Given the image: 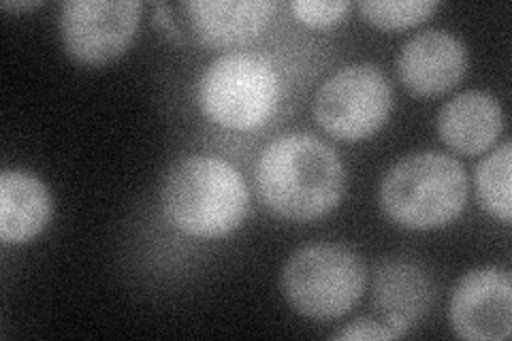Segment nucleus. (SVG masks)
I'll list each match as a JSON object with an SVG mask.
<instances>
[{
    "label": "nucleus",
    "mask_w": 512,
    "mask_h": 341,
    "mask_svg": "<svg viewBox=\"0 0 512 341\" xmlns=\"http://www.w3.org/2000/svg\"><path fill=\"white\" fill-rule=\"evenodd\" d=\"M254 180L261 201L293 222L327 216L346 192L344 162L310 133H291L269 143L256 162Z\"/></svg>",
    "instance_id": "obj_1"
},
{
    "label": "nucleus",
    "mask_w": 512,
    "mask_h": 341,
    "mask_svg": "<svg viewBox=\"0 0 512 341\" xmlns=\"http://www.w3.org/2000/svg\"><path fill=\"white\" fill-rule=\"evenodd\" d=\"M250 194L227 160L188 156L175 162L163 184V209L175 229L190 237H222L244 222Z\"/></svg>",
    "instance_id": "obj_2"
},
{
    "label": "nucleus",
    "mask_w": 512,
    "mask_h": 341,
    "mask_svg": "<svg viewBox=\"0 0 512 341\" xmlns=\"http://www.w3.org/2000/svg\"><path fill=\"white\" fill-rule=\"evenodd\" d=\"M468 201V175L459 160L442 152L402 158L384 175L380 207L404 229L429 231L451 224Z\"/></svg>",
    "instance_id": "obj_3"
},
{
    "label": "nucleus",
    "mask_w": 512,
    "mask_h": 341,
    "mask_svg": "<svg viewBox=\"0 0 512 341\" xmlns=\"http://www.w3.org/2000/svg\"><path fill=\"white\" fill-rule=\"evenodd\" d=\"M361 256L342 243H312L288 258L280 288L286 303L310 320H335L350 312L365 290Z\"/></svg>",
    "instance_id": "obj_4"
},
{
    "label": "nucleus",
    "mask_w": 512,
    "mask_h": 341,
    "mask_svg": "<svg viewBox=\"0 0 512 341\" xmlns=\"http://www.w3.org/2000/svg\"><path fill=\"white\" fill-rule=\"evenodd\" d=\"M199 105L218 126L252 131L278 107L280 79L269 60L254 54L216 58L199 79Z\"/></svg>",
    "instance_id": "obj_5"
},
{
    "label": "nucleus",
    "mask_w": 512,
    "mask_h": 341,
    "mask_svg": "<svg viewBox=\"0 0 512 341\" xmlns=\"http://www.w3.org/2000/svg\"><path fill=\"white\" fill-rule=\"evenodd\" d=\"M393 90L387 75L372 62H357L333 73L314 96V118L340 141L372 137L387 122Z\"/></svg>",
    "instance_id": "obj_6"
},
{
    "label": "nucleus",
    "mask_w": 512,
    "mask_h": 341,
    "mask_svg": "<svg viewBox=\"0 0 512 341\" xmlns=\"http://www.w3.org/2000/svg\"><path fill=\"white\" fill-rule=\"evenodd\" d=\"M143 5L139 0H69L60 11L64 50L82 64H105L133 43Z\"/></svg>",
    "instance_id": "obj_7"
},
{
    "label": "nucleus",
    "mask_w": 512,
    "mask_h": 341,
    "mask_svg": "<svg viewBox=\"0 0 512 341\" xmlns=\"http://www.w3.org/2000/svg\"><path fill=\"white\" fill-rule=\"evenodd\" d=\"M512 282L498 267L468 271L451 297V324L457 337L502 341L510 337Z\"/></svg>",
    "instance_id": "obj_8"
},
{
    "label": "nucleus",
    "mask_w": 512,
    "mask_h": 341,
    "mask_svg": "<svg viewBox=\"0 0 512 341\" xmlns=\"http://www.w3.org/2000/svg\"><path fill=\"white\" fill-rule=\"evenodd\" d=\"M397 69L416 96H438L453 90L466 75L468 50L453 32L425 30L402 47Z\"/></svg>",
    "instance_id": "obj_9"
},
{
    "label": "nucleus",
    "mask_w": 512,
    "mask_h": 341,
    "mask_svg": "<svg viewBox=\"0 0 512 341\" xmlns=\"http://www.w3.org/2000/svg\"><path fill=\"white\" fill-rule=\"evenodd\" d=\"M192 37L207 47H233L256 39L267 28L276 3L269 0H197L182 3Z\"/></svg>",
    "instance_id": "obj_10"
},
{
    "label": "nucleus",
    "mask_w": 512,
    "mask_h": 341,
    "mask_svg": "<svg viewBox=\"0 0 512 341\" xmlns=\"http://www.w3.org/2000/svg\"><path fill=\"white\" fill-rule=\"evenodd\" d=\"M504 128V113L487 92H461L438 113V133L448 148L476 156L487 152L498 141Z\"/></svg>",
    "instance_id": "obj_11"
},
{
    "label": "nucleus",
    "mask_w": 512,
    "mask_h": 341,
    "mask_svg": "<svg viewBox=\"0 0 512 341\" xmlns=\"http://www.w3.org/2000/svg\"><path fill=\"white\" fill-rule=\"evenodd\" d=\"M431 282L425 271L408 261H384L376 269L374 305L380 318L399 333L419 322L431 305Z\"/></svg>",
    "instance_id": "obj_12"
},
{
    "label": "nucleus",
    "mask_w": 512,
    "mask_h": 341,
    "mask_svg": "<svg viewBox=\"0 0 512 341\" xmlns=\"http://www.w3.org/2000/svg\"><path fill=\"white\" fill-rule=\"evenodd\" d=\"M52 216V197L45 184L26 171L0 175V239L18 246L35 239Z\"/></svg>",
    "instance_id": "obj_13"
},
{
    "label": "nucleus",
    "mask_w": 512,
    "mask_h": 341,
    "mask_svg": "<svg viewBox=\"0 0 512 341\" xmlns=\"http://www.w3.org/2000/svg\"><path fill=\"white\" fill-rule=\"evenodd\" d=\"M510 143H502L498 150L491 152L476 169V190L480 205L493 218H500L504 224L510 222Z\"/></svg>",
    "instance_id": "obj_14"
},
{
    "label": "nucleus",
    "mask_w": 512,
    "mask_h": 341,
    "mask_svg": "<svg viewBox=\"0 0 512 341\" xmlns=\"http://www.w3.org/2000/svg\"><path fill=\"white\" fill-rule=\"evenodd\" d=\"M359 9L363 18L376 28L402 30L429 20L438 9V3H434V0H402V3H395V0H389V3L367 0V3L359 5Z\"/></svg>",
    "instance_id": "obj_15"
},
{
    "label": "nucleus",
    "mask_w": 512,
    "mask_h": 341,
    "mask_svg": "<svg viewBox=\"0 0 512 341\" xmlns=\"http://www.w3.org/2000/svg\"><path fill=\"white\" fill-rule=\"evenodd\" d=\"M350 7L352 5L348 0H335V3H329V0H297V3L291 5V11L301 24L312 28H327L344 20Z\"/></svg>",
    "instance_id": "obj_16"
},
{
    "label": "nucleus",
    "mask_w": 512,
    "mask_h": 341,
    "mask_svg": "<svg viewBox=\"0 0 512 341\" xmlns=\"http://www.w3.org/2000/svg\"><path fill=\"white\" fill-rule=\"evenodd\" d=\"M402 333L393 329L391 324L384 322L382 318H361L348 324L346 329H340L331 339H352V341H361V339H399Z\"/></svg>",
    "instance_id": "obj_17"
},
{
    "label": "nucleus",
    "mask_w": 512,
    "mask_h": 341,
    "mask_svg": "<svg viewBox=\"0 0 512 341\" xmlns=\"http://www.w3.org/2000/svg\"><path fill=\"white\" fill-rule=\"evenodd\" d=\"M3 7L20 11V9H37V7H41V3H3Z\"/></svg>",
    "instance_id": "obj_18"
}]
</instances>
